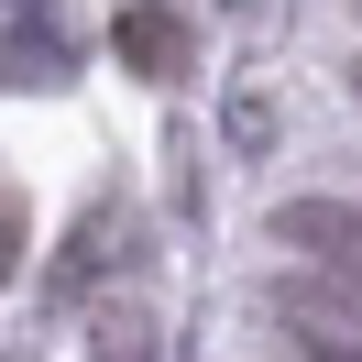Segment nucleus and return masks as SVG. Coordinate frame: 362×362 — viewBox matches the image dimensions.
I'll return each mask as SVG.
<instances>
[{
	"instance_id": "f257e3e1",
	"label": "nucleus",
	"mask_w": 362,
	"mask_h": 362,
	"mask_svg": "<svg viewBox=\"0 0 362 362\" xmlns=\"http://www.w3.org/2000/svg\"><path fill=\"white\" fill-rule=\"evenodd\" d=\"M264 308L308 362H362V274H274Z\"/></svg>"
},
{
	"instance_id": "f03ea898",
	"label": "nucleus",
	"mask_w": 362,
	"mask_h": 362,
	"mask_svg": "<svg viewBox=\"0 0 362 362\" xmlns=\"http://www.w3.org/2000/svg\"><path fill=\"white\" fill-rule=\"evenodd\" d=\"M132 55L154 77H176V23H165V11H132Z\"/></svg>"
},
{
	"instance_id": "7ed1b4c3",
	"label": "nucleus",
	"mask_w": 362,
	"mask_h": 362,
	"mask_svg": "<svg viewBox=\"0 0 362 362\" xmlns=\"http://www.w3.org/2000/svg\"><path fill=\"white\" fill-rule=\"evenodd\" d=\"M351 88H362V77H351Z\"/></svg>"
}]
</instances>
